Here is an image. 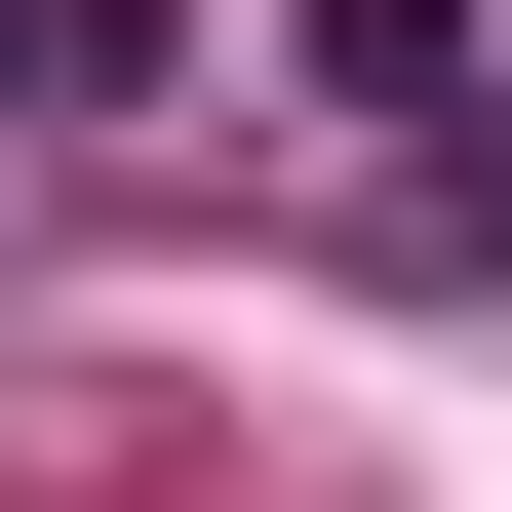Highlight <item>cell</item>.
I'll return each mask as SVG.
<instances>
[{
    "mask_svg": "<svg viewBox=\"0 0 512 512\" xmlns=\"http://www.w3.org/2000/svg\"><path fill=\"white\" fill-rule=\"evenodd\" d=\"M473 79H512V0H316V119H394V237H434V197L512 158Z\"/></svg>",
    "mask_w": 512,
    "mask_h": 512,
    "instance_id": "6da1fadb",
    "label": "cell"
},
{
    "mask_svg": "<svg viewBox=\"0 0 512 512\" xmlns=\"http://www.w3.org/2000/svg\"><path fill=\"white\" fill-rule=\"evenodd\" d=\"M158 40H197V0H0V79H158Z\"/></svg>",
    "mask_w": 512,
    "mask_h": 512,
    "instance_id": "7a4b0ae2",
    "label": "cell"
}]
</instances>
